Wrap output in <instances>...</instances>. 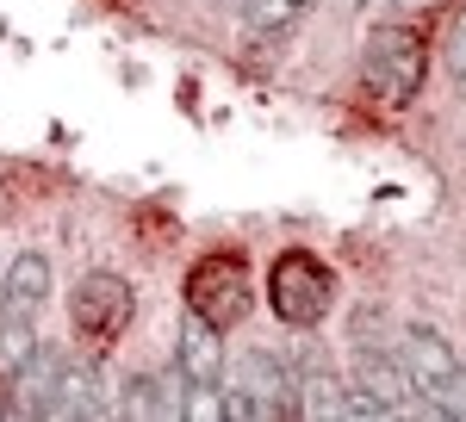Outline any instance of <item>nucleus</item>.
Masks as SVG:
<instances>
[{
  "instance_id": "10",
  "label": "nucleus",
  "mask_w": 466,
  "mask_h": 422,
  "mask_svg": "<svg viewBox=\"0 0 466 422\" xmlns=\"http://www.w3.org/2000/svg\"><path fill=\"white\" fill-rule=\"evenodd\" d=\"M50 298V255L44 248H19L0 274V311L6 316H32Z\"/></svg>"
},
{
  "instance_id": "1",
  "label": "nucleus",
  "mask_w": 466,
  "mask_h": 422,
  "mask_svg": "<svg viewBox=\"0 0 466 422\" xmlns=\"http://www.w3.org/2000/svg\"><path fill=\"white\" fill-rule=\"evenodd\" d=\"M423 69H430V50L417 25H380L360 50V87L386 106H410L423 94Z\"/></svg>"
},
{
  "instance_id": "6",
  "label": "nucleus",
  "mask_w": 466,
  "mask_h": 422,
  "mask_svg": "<svg viewBox=\"0 0 466 422\" xmlns=\"http://www.w3.org/2000/svg\"><path fill=\"white\" fill-rule=\"evenodd\" d=\"M230 391H243V404H249L255 422H287L292 417V373L274 360V354H261V348H249L243 360H237Z\"/></svg>"
},
{
  "instance_id": "3",
  "label": "nucleus",
  "mask_w": 466,
  "mask_h": 422,
  "mask_svg": "<svg viewBox=\"0 0 466 422\" xmlns=\"http://www.w3.org/2000/svg\"><path fill=\"white\" fill-rule=\"evenodd\" d=\"M329 292H336V280H329V267H323L311 248H287V255L268 267V305H274V316L292 323V329H311V323L329 311Z\"/></svg>"
},
{
  "instance_id": "11",
  "label": "nucleus",
  "mask_w": 466,
  "mask_h": 422,
  "mask_svg": "<svg viewBox=\"0 0 466 422\" xmlns=\"http://www.w3.org/2000/svg\"><path fill=\"white\" fill-rule=\"evenodd\" d=\"M292 417L305 422H349V386L336 373L311 367L305 379H292Z\"/></svg>"
},
{
  "instance_id": "17",
  "label": "nucleus",
  "mask_w": 466,
  "mask_h": 422,
  "mask_svg": "<svg viewBox=\"0 0 466 422\" xmlns=\"http://www.w3.org/2000/svg\"><path fill=\"white\" fill-rule=\"evenodd\" d=\"M386 6H430V0H386Z\"/></svg>"
},
{
  "instance_id": "5",
  "label": "nucleus",
  "mask_w": 466,
  "mask_h": 422,
  "mask_svg": "<svg viewBox=\"0 0 466 422\" xmlns=\"http://www.w3.org/2000/svg\"><path fill=\"white\" fill-rule=\"evenodd\" d=\"M398 367L410 379V397H423V404L441 410V391L454 379V342L441 329H430V323H417V329L398 336Z\"/></svg>"
},
{
  "instance_id": "9",
  "label": "nucleus",
  "mask_w": 466,
  "mask_h": 422,
  "mask_svg": "<svg viewBox=\"0 0 466 422\" xmlns=\"http://www.w3.org/2000/svg\"><path fill=\"white\" fill-rule=\"evenodd\" d=\"M175 367L187 373V386H218V379H224V329L187 311V323H180V348H175Z\"/></svg>"
},
{
  "instance_id": "16",
  "label": "nucleus",
  "mask_w": 466,
  "mask_h": 422,
  "mask_svg": "<svg viewBox=\"0 0 466 422\" xmlns=\"http://www.w3.org/2000/svg\"><path fill=\"white\" fill-rule=\"evenodd\" d=\"M448 69L466 81V6H461V19L448 25Z\"/></svg>"
},
{
  "instance_id": "8",
  "label": "nucleus",
  "mask_w": 466,
  "mask_h": 422,
  "mask_svg": "<svg viewBox=\"0 0 466 422\" xmlns=\"http://www.w3.org/2000/svg\"><path fill=\"white\" fill-rule=\"evenodd\" d=\"M106 379H100V367L94 360H63V373H56V397H50V417L56 422H94L106 417Z\"/></svg>"
},
{
  "instance_id": "2",
  "label": "nucleus",
  "mask_w": 466,
  "mask_h": 422,
  "mask_svg": "<svg viewBox=\"0 0 466 422\" xmlns=\"http://www.w3.org/2000/svg\"><path fill=\"white\" fill-rule=\"evenodd\" d=\"M249 298H255V274H249V255H237V248H212L187 267V311L218 323V329H237L249 316Z\"/></svg>"
},
{
  "instance_id": "14",
  "label": "nucleus",
  "mask_w": 466,
  "mask_h": 422,
  "mask_svg": "<svg viewBox=\"0 0 466 422\" xmlns=\"http://www.w3.org/2000/svg\"><path fill=\"white\" fill-rule=\"evenodd\" d=\"M32 354H37L32 316H6V323H0V379H13V373H19Z\"/></svg>"
},
{
  "instance_id": "15",
  "label": "nucleus",
  "mask_w": 466,
  "mask_h": 422,
  "mask_svg": "<svg viewBox=\"0 0 466 422\" xmlns=\"http://www.w3.org/2000/svg\"><path fill=\"white\" fill-rule=\"evenodd\" d=\"M441 417L466 422V367H454V379H448V391H441Z\"/></svg>"
},
{
  "instance_id": "12",
  "label": "nucleus",
  "mask_w": 466,
  "mask_h": 422,
  "mask_svg": "<svg viewBox=\"0 0 466 422\" xmlns=\"http://www.w3.org/2000/svg\"><path fill=\"white\" fill-rule=\"evenodd\" d=\"M56 373H63V360H56V354L37 342V354L25 360V367H19V373H13V379H6V386L19 391V397H13V404H19V417H50V397H56Z\"/></svg>"
},
{
  "instance_id": "4",
  "label": "nucleus",
  "mask_w": 466,
  "mask_h": 422,
  "mask_svg": "<svg viewBox=\"0 0 466 422\" xmlns=\"http://www.w3.org/2000/svg\"><path fill=\"white\" fill-rule=\"evenodd\" d=\"M131 316H137V292L118 280V274H106V267L81 274V286L69 292V323H75V336H81V342L112 348V342L131 329Z\"/></svg>"
},
{
  "instance_id": "7",
  "label": "nucleus",
  "mask_w": 466,
  "mask_h": 422,
  "mask_svg": "<svg viewBox=\"0 0 466 422\" xmlns=\"http://www.w3.org/2000/svg\"><path fill=\"white\" fill-rule=\"evenodd\" d=\"M180 397H187V373H137L131 386H125V397L112 404V417L125 422H175L180 417Z\"/></svg>"
},
{
  "instance_id": "13",
  "label": "nucleus",
  "mask_w": 466,
  "mask_h": 422,
  "mask_svg": "<svg viewBox=\"0 0 466 422\" xmlns=\"http://www.w3.org/2000/svg\"><path fill=\"white\" fill-rule=\"evenodd\" d=\"M311 13V0H243V25L255 37H280Z\"/></svg>"
},
{
  "instance_id": "18",
  "label": "nucleus",
  "mask_w": 466,
  "mask_h": 422,
  "mask_svg": "<svg viewBox=\"0 0 466 422\" xmlns=\"http://www.w3.org/2000/svg\"><path fill=\"white\" fill-rule=\"evenodd\" d=\"M349 6H360V0H349Z\"/></svg>"
}]
</instances>
